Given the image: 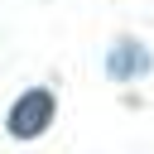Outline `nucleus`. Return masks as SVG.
<instances>
[{"label":"nucleus","instance_id":"1","mask_svg":"<svg viewBox=\"0 0 154 154\" xmlns=\"http://www.w3.org/2000/svg\"><path fill=\"white\" fill-rule=\"evenodd\" d=\"M48 120H53V91L29 87V91L14 101V111H10V135H14V140H34V135L48 130Z\"/></svg>","mask_w":154,"mask_h":154},{"label":"nucleus","instance_id":"2","mask_svg":"<svg viewBox=\"0 0 154 154\" xmlns=\"http://www.w3.org/2000/svg\"><path fill=\"white\" fill-rule=\"evenodd\" d=\"M149 67V53L140 43H116L111 48V77H140Z\"/></svg>","mask_w":154,"mask_h":154}]
</instances>
